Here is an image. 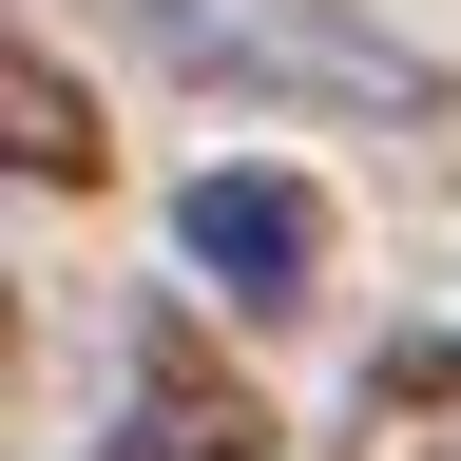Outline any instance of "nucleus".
<instances>
[{
    "label": "nucleus",
    "instance_id": "f257e3e1",
    "mask_svg": "<svg viewBox=\"0 0 461 461\" xmlns=\"http://www.w3.org/2000/svg\"><path fill=\"white\" fill-rule=\"evenodd\" d=\"M115 20H135L154 77H193L230 115H403V135L461 115V77L423 39H384L366 0H115Z\"/></svg>",
    "mask_w": 461,
    "mask_h": 461
},
{
    "label": "nucleus",
    "instance_id": "f03ea898",
    "mask_svg": "<svg viewBox=\"0 0 461 461\" xmlns=\"http://www.w3.org/2000/svg\"><path fill=\"white\" fill-rule=\"evenodd\" d=\"M173 250H193V288H230V308H308L327 288V193L269 154H212L193 193H173Z\"/></svg>",
    "mask_w": 461,
    "mask_h": 461
},
{
    "label": "nucleus",
    "instance_id": "7ed1b4c3",
    "mask_svg": "<svg viewBox=\"0 0 461 461\" xmlns=\"http://www.w3.org/2000/svg\"><path fill=\"white\" fill-rule=\"evenodd\" d=\"M96 461H269V423H250V384H212L193 346L154 327V346H135V423H115Z\"/></svg>",
    "mask_w": 461,
    "mask_h": 461
},
{
    "label": "nucleus",
    "instance_id": "20e7f679",
    "mask_svg": "<svg viewBox=\"0 0 461 461\" xmlns=\"http://www.w3.org/2000/svg\"><path fill=\"white\" fill-rule=\"evenodd\" d=\"M327 461H461V346H384V366L346 384Z\"/></svg>",
    "mask_w": 461,
    "mask_h": 461
},
{
    "label": "nucleus",
    "instance_id": "39448f33",
    "mask_svg": "<svg viewBox=\"0 0 461 461\" xmlns=\"http://www.w3.org/2000/svg\"><path fill=\"white\" fill-rule=\"evenodd\" d=\"M0 154L20 193H96V96L58 77V39H0Z\"/></svg>",
    "mask_w": 461,
    "mask_h": 461
}]
</instances>
